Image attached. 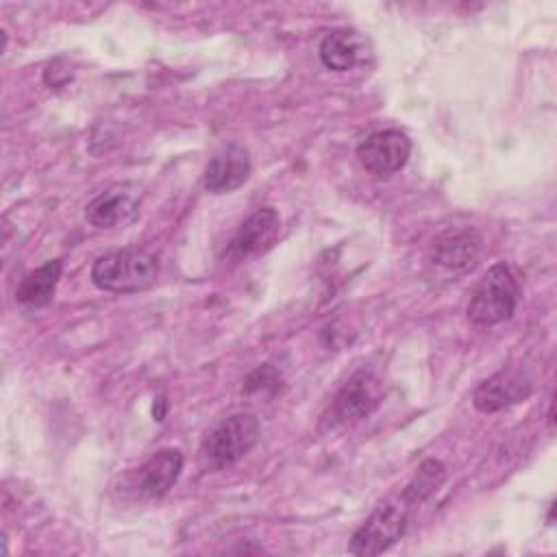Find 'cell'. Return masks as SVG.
Segmentation results:
<instances>
[{
    "label": "cell",
    "instance_id": "6da1fadb",
    "mask_svg": "<svg viewBox=\"0 0 557 557\" xmlns=\"http://www.w3.org/2000/svg\"><path fill=\"white\" fill-rule=\"evenodd\" d=\"M159 261L152 252L128 246L100 255L91 265V283L102 292L133 294L150 287L157 281Z\"/></svg>",
    "mask_w": 557,
    "mask_h": 557
},
{
    "label": "cell",
    "instance_id": "7a4b0ae2",
    "mask_svg": "<svg viewBox=\"0 0 557 557\" xmlns=\"http://www.w3.org/2000/svg\"><path fill=\"white\" fill-rule=\"evenodd\" d=\"M385 385L383 379L370 370L361 368L348 376V381L337 389L324 413L320 416L318 431L335 433L339 429L352 426L359 420L368 418L383 400Z\"/></svg>",
    "mask_w": 557,
    "mask_h": 557
},
{
    "label": "cell",
    "instance_id": "3957f363",
    "mask_svg": "<svg viewBox=\"0 0 557 557\" xmlns=\"http://www.w3.org/2000/svg\"><path fill=\"white\" fill-rule=\"evenodd\" d=\"M520 287L505 261L494 263L474 285L468 300V320L476 326H494L509 320L518 307Z\"/></svg>",
    "mask_w": 557,
    "mask_h": 557
},
{
    "label": "cell",
    "instance_id": "277c9868",
    "mask_svg": "<svg viewBox=\"0 0 557 557\" xmlns=\"http://www.w3.org/2000/svg\"><path fill=\"white\" fill-rule=\"evenodd\" d=\"M411 509L413 505L400 492L398 496L381 503L352 533L348 542V553L359 557L385 553L405 535Z\"/></svg>",
    "mask_w": 557,
    "mask_h": 557
},
{
    "label": "cell",
    "instance_id": "5b68a950",
    "mask_svg": "<svg viewBox=\"0 0 557 557\" xmlns=\"http://www.w3.org/2000/svg\"><path fill=\"white\" fill-rule=\"evenodd\" d=\"M259 420L250 411H237L220 420L202 442V455L209 466L226 468L239 461L259 440Z\"/></svg>",
    "mask_w": 557,
    "mask_h": 557
},
{
    "label": "cell",
    "instance_id": "8992f818",
    "mask_svg": "<svg viewBox=\"0 0 557 557\" xmlns=\"http://www.w3.org/2000/svg\"><path fill=\"white\" fill-rule=\"evenodd\" d=\"M411 154L409 137L398 128H385L368 135L357 146V159L361 168L374 178H387L400 172Z\"/></svg>",
    "mask_w": 557,
    "mask_h": 557
},
{
    "label": "cell",
    "instance_id": "52a82bcc",
    "mask_svg": "<svg viewBox=\"0 0 557 557\" xmlns=\"http://www.w3.org/2000/svg\"><path fill=\"white\" fill-rule=\"evenodd\" d=\"M278 228L281 220L274 207L255 209L228 239L224 257L233 261H246L268 252L278 237Z\"/></svg>",
    "mask_w": 557,
    "mask_h": 557
},
{
    "label": "cell",
    "instance_id": "ba28073f",
    "mask_svg": "<svg viewBox=\"0 0 557 557\" xmlns=\"http://www.w3.org/2000/svg\"><path fill=\"white\" fill-rule=\"evenodd\" d=\"M533 392V379L520 368H500L472 392V405L481 413H494L511 407Z\"/></svg>",
    "mask_w": 557,
    "mask_h": 557
},
{
    "label": "cell",
    "instance_id": "9c48e42d",
    "mask_svg": "<svg viewBox=\"0 0 557 557\" xmlns=\"http://www.w3.org/2000/svg\"><path fill=\"white\" fill-rule=\"evenodd\" d=\"M250 154L239 141L222 144L205 165L202 185L211 194H228L242 187L250 176Z\"/></svg>",
    "mask_w": 557,
    "mask_h": 557
},
{
    "label": "cell",
    "instance_id": "30bf717a",
    "mask_svg": "<svg viewBox=\"0 0 557 557\" xmlns=\"http://www.w3.org/2000/svg\"><path fill=\"white\" fill-rule=\"evenodd\" d=\"M141 189L135 183H117L100 191L85 207V220L96 228H115L131 222L139 211Z\"/></svg>",
    "mask_w": 557,
    "mask_h": 557
},
{
    "label": "cell",
    "instance_id": "8fae6325",
    "mask_svg": "<svg viewBox=\"0 0 557 557\" xmlns=\"http://www.w3.org/2000/svg\"><path fill=\"white\" fill-rule=\"evenodd\" d=\"M481 255V237L470 228H448L431 246V263L448 272H468Z\"/></svg>",
    "mask_w": 557,
    "mask_h": 557
},
{
    "label": "cell",
    "instance_id": "7c38bea8",
    "mask_svg": "<svg viewBox=\"0 0 557 557\" xmlns=\"http://www.w3.org/2000/svg\"><path fill=\"white\" fill-rule=\"evenodd\" d=\"M183 470V455L176 448L157 450L141 468L137 476V487L150 498H161L178 481Z\"/></svg>",
    "mask_w": 557,
    "mask_h": 557
},
{
    "label": "cell",
    "instance_id": "4fadbf2b",
    "mask_svg": "<svg viewBox=\"0 0 557 557\" xmlns=\"http://www.w3.org/2000/svg\"><path fill=\"white\" fill-rule=\"evenodd\" d=\"M320 61L326 70L333 72H348L352 70L363 57V41L355 30L335 28L324 35L320 41Z\"/></svg>",
    "mask_w": 557,
    "mask_h": 557
},
{
    "label": "cell",
    "instance_id": "5bb4252c",
    "mask_svg": "<svg viewBox=\"0 0 557 557\" xmlns=\"http://www.w3.org/2000/svg\"><path fill=\"white\" fill-rule=\"evenodd\" d=\"M61 270H63L61 259H50L41 263L20 281L15 289V300L26 307H46L54 296L57 283L61 278Z\"/></svg>",
    "mask_w": 557,
    "mask_h": 557
},
{
    "label": "cell",
    "instance_id": "9a60e30c",
    "mask_svg": "<svg viewBox=\"0 0 557 557\" xmlns=\"http://www.w3.org/2000/svg\"><path fill=\"white\" fill-rule=\"evenodd\" d=\"M446 479V468L440 459H424L416 474L409 479V483L400 490V494L416 507L420 503H424L426 498H431L437 487L444 483Z\"/></svg>",
    "mask_w": 557,
    "mask_h": 557
},
{
    "label": "cell",
    "instance_id": "2e32d148",
    "mask_svg": "<svg viewBox=\"0 0 557 557\" xmlns=\"http://www.w3.org/2000/svg\"><path fill=\"white\" fill-rule=\"evenodd\" d=\"M276 383H278V374H276V370H274L270 363H263V366H259L257 370H252V372L248 374L244 389H246V392L276 389Z\"/></svg>",
    "mask_w": 557,
    "mask_h": 557
}]
</instances>
